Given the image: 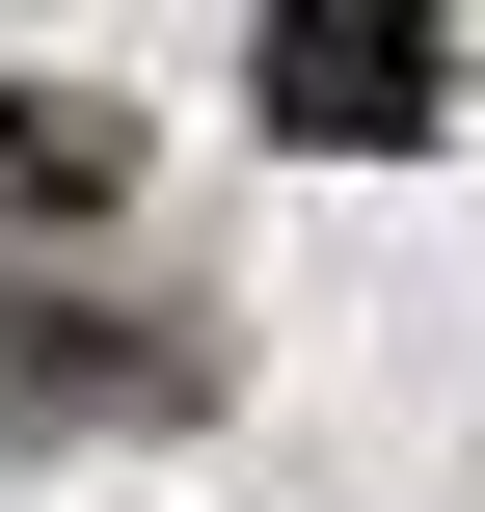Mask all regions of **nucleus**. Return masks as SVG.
I'll return each instance as SVG.
<instances>
[{
  "label": "nucleus",
  "instance_id": "2",
  "mask_svg": "<svg viewBox=\"0 0 485 512\" xmlns=\"http://www.w3.org/2000/svg\"><path fill=\"white\" fill-rule=\"evenodd\" d=\"M108 162H135V135H108V108H81V81H0V189H54V216H81V189H108Z\"/></svg>",
  "mask_w": 485,
  "mask_h": 512
},
{
  "label": "nucleus",
  "instance_id": "1",
  "mask_svg": "<svg viewBox=\"0 0 485 512\" xmlns=\"http://www.w3.org/2000/svg\"><path fill=\"white\" fill-rule=\"evenodd\" d=\"M243 81H270V135L378 162V135H432V81H459V54H432L405 0H270V27H243Z\"/></svg>",
  "mask_w": 485,
  "mask_h": 512
}]
</instances>
